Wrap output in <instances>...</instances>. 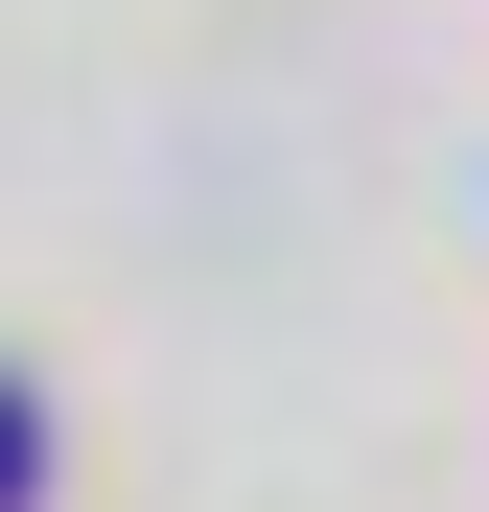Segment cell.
<instances>
[{
	"instance_id": "6da1fadb",
	"label": "cell",
	"mask_w": 489,
	"mask_h": 512,
	"mask_svg": "<svg viewBox=\"0 0 489 512\" xmlns=\"http://www.w3.org/2000/svg\"><path fill=\"white\" fill-rule=\"evenodd\" d=\"M47 489V419H24V373H0V512H24Z\"/></svg>"
}]
</instances>
